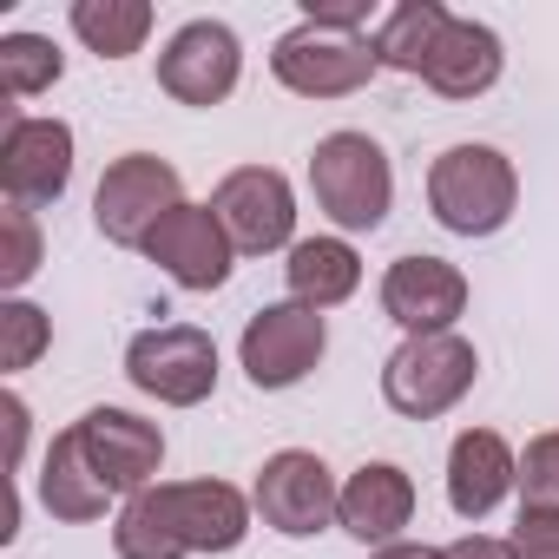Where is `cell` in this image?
Here are the masks:
<instances>
[{"label": "cell", "mask_w": 559, "mask_h": 559, "mask_svg": "<svg viewBox=\"0 0 559 559\" xmlns=\"http://www.w3.org/2000/svg\"><path fill=\"white\" fill-rule=\"evenodd\" d=\"M362 27H369V8H310L284 40H276L270 73L304 99H349L382 73L376 40Z\"/></svg>", "instance_id": "1"}, {"label": "cell", "mask_w": 559, "mask_h": 559, "mask_svg": "<svg viewBox=\"0 0 559 559\" xmlns=\"http://www.w3.org/2000/svg\"><path fill=\"white\" fill-rule=\"evenodd\" d=\"M428 204L454 237H493L520 204L513 158L493 145H448L428 165Z\"/></svg>", "instance_id": "2"}, {"label": "cell", "mask_w": 559, "mask_h": 559, "mask_svg": "<svg viewBox=\"0 0 559 559\" xmlns=\"http://www.w3.org/2000/svg\"><path fill=\"white\" fill-rule=\"evenodd\" d=\"M310 191L330 211L336 230H376L395 204V171L389 152L369 132H330L310 152Z\"/></svg>", "instance_id": "3"}, {"label": "cell", "mask_w": 559, "mask_h": 559, "mask_svg": "<svg viewBox=\"0 0 559 559\" xmlns=\"http://www.w3.org/2000/svg\"><path fill=\"white\" fill-rule=\"evenodd\" d=\"M480 376V356L467 336L441 330V336H408L389 362H382V402L408 421H435L448 415Z\"/></svg>", "instance_id": "4"}, {"label": "cell", "mask_w": 559, "mask_h": 559, "mask_svg": "<svg viewBox=\"0 0 559 559\" xmlns=\"http://www.w3.org/2000/svg\"><path fill=\"white\" fill-rule=\"evenodd\" d=\"M185 204V185H178V165L171 158H152V152H126L106 165L99 191H93V224L106 243H126V250H145V237L158 230L165 211Z\"/></svg>", "instance_id": "5"}, {"label": "cell", "mask_w": 559, "mask_h": 559, "mask_svg": "<svg viewBox=\"0 0 559 559\" xmlns=\"http://www.w3.org/2000/svg\"><path fill=\"white\" fill-rule=\"evenodd\" d=\"M250 507L263 513L270 533H284V539H317V533L336 520L343 487H336V474H330L323 454H310V448H284V454H270V461L257 467Z\"/></svg>", "instance_id": "6"}, {"label": "cell", "mask_w": 559, "mask_h": 559, "mask_svg": "<svg viewBox=\"0 0 559 559\" xmlns=\"http://www.w3.org/2000/svg\"><path fill=\"white\" fill-rule=\"evenodd\" d=\"M126 376L139 395L165 402V408H198L217 389V343L191 323H158L139 330L126 349Z\"/></svg>", "instance_id": "7"}, {"label": "cell", "mask_w": 559, "mask_h": 559, "mask_svg": "<svg viewBox=\"0 0 559 559\" xmlns=\"http://www.w3.org/2000/svg\"><path fill=\"white\" fill-rule=\"evenodd\" d=\"M217 224L230 230L237 250L270 257V250H290L297 243V191L276 165H237L224 171V185L211 191Z\"/></svg>", "instance_id": "8"}, {"label": "cell", "mask_w": 559, "mask_h": 559, "mask_svg": "<svg viewBox=\"0 0 559 559\" xmlns=\"http://www.w3.org/2000/svg\"><path fill=\"white\" fill-rule=\"evenodd\" d=\"M330 349V323L304 304H270L243 323V343H237V362L257 389H297Z\"/></svg>", "instance_id": "9"}, {"label": "cell", "mask_w": 559, "mask_h": 559, "mask_svg": "<svg viewBox=\"0 0 559 559\" xmlns=\"http://www.w3.org/2000/svg\"><path fill=\"white\" fill-rule=\"evenodd\" d=\"M73 185V126L67 119H8V139H0V191L21 211L60 204Z\"/></svg>", "instance_id": "10"}, {"label": "cell", "mask_w": 559, "mask_h": 559, "mask_svg": "<svg viewBox=\"0 0 559 559\" xmlns=\"http://www.w3.org/2000/svg\"><path fill=\"white\" fill-rule=\"evenodd\" d=\"M145 257L171 276L178 290H224L230 284V263H237V243H230V230L217 224L211 204L185 198L178 211L158 217V230L145 237Z\"/></svg>", "instance_id": "11"}, {"label": "cell", "mask_w": 559, "mask_h": 559, "mask_svg": "<svg viewBox=\"0 0 559 559\" xmlns=\"http://www.w3.org/2000/svg\"><path fill=\"white\" fill-rule=\"evenodd\" d=\"M237 73H243V47L224 21H185L158 53V86L178 106H224L237 93Z\"/></svg>", "instance_id": "12"}, {"label": "cell", "mask_w": 559, "mask_h": 559, "mask_svg": "<svg viewBox=\"0 0 559 559\" xmlns=\"http://www.w3.org/2000/svg\"><path fill=\"white\" fill-rule=\"evenodd\" d=\"M80 448H86V461H93V474L112 487V493H145V487H158V467H165V435H158V421H145V415H132V408H86L80 421Z\"/></svg>", "instance_id": "13"}, {"label": "cell", "mask_w": 559, "mask_h": 559, "mask_svg": "<svg viewBox=\"0 0 559 559\" xmlns=\"http://www.w3.org/2000/svg\"><path fill=\"white\" fill-rule=\"evenodd\" d=\"M382 310L408 336H441L467 310V276L448 257H395L382 276Z\"/></svg>", "instance_id": "14"}, {"label": "cell", "mask_w": 559, "mask_h": 559, "mask_svg": "<svg viewBox=\"0 0 559 559\" xmlns=\"http://www.w3.org/2000/svg\"><path fill=\"white\" fill-rule=\"evenodd\" d=\"M520 487V461L493 428H461L448 448V507L461 520H487Z\"/></svg>", "instance_id": "15"}, {"label": "cell", "mask_w": 559, "mask_h": 559, "mask_svg": "<svg viewBox=\"0 0 559 559\" xmlns=\"http://www.w3.org/2000/svg\"><path fill=\"white\" fill-rule=\"evenodd\" d=\"M343 533H356L362 546H395L402 526L415 520V480L395 461H362L343 480V507H336Z\"/></svg>", "instance_id": "16"}, {"label": "cell", "mask_w": 559, "mask_h": 559, "mask_svg": "<svg viewBox=\"0 0 559 559\" xmlns=\"http://www.w3.org/2000/svg\"><path fill=\"white\" fill-rule=\"evenodd\" d=\"M165 500L191 552H237L250 533V500L230 480H165Z\"/></svg>", "instance_id": "17"}, {"label": "cell", "mask_w": 559, "mask_h": 559, "mask_svg": "<svg viewBox=\"0 0 559 559\" xmlns=\"http://www.w3.org/2000/svg\"><path fill=\"white\" fill-rule=\"evenodd\" d=\"M500 67H507V53H500V34L493 27H480V21H448L441 27V40H435V53H428V67H421V80L441 93V99H480L493 80H500Z\"/></svg>", "instance_id": "18"}, {"label": "cell", "mask_w": 559, "mask_h": 559, "mask_svg": "<svg viewBox=\"0 0 559 559\" xmlns=\"http://www.w3.org/2000/svg\"><path fill=\"white\" fill-rule=\"evenodd\" d=\"M284 276H290V304H304V310L323 317V310H336V304L356 297V284H362V257H356L349 237H297Z\"/></svg>", "instance_id": "19"}, {"label": "cell", "mask_w": 559, "mask_h": 559, "mask_svg": "<svg viewBox=\"0 0 559 559\" xmlns=\"http://www.w3.org/2000/svg\"><path fill=\"white\" fill-rule=\"evenodd\" d=\"M40 500H47L53 520H99V513H106L112 487L93 474V461H86V448H80V428L53 435V448H47V461H40Z\"/></svg>", "instance_id": "20"}, {"label": "cell", "mask_w": 559, "mask_h": 559, "mask_svg": "<svg viewBox=\"0 0 559 559\" xmlns=\"http://www.w3.org/2000/svg\"><path fill=\"white\" fill-rule=\"evenodd\" d=\"M454 14L441 8V0H402V8H389L382 21H376V60L389 67V73H415L421 80V67H428V53H435V40H441V27H448Z\"/></svg>", "instance_id": "21"}, {"label": "cell", "mask_w": 559, "mask_h": 559, "mask_svg": "<svg viewBox=\"0 0 559 559\" xmlns=\"http://www.w3.org/2000/svg\"><path fill=\"white\" fill-rule=\"evenodd\" d=\"M112 552H119V559H185V552H191L185 533H178V520H171L165 480L145 487V493H132V500L119 507V520H112Z\"/></svg>", "instance_id": "22"}, {"label": "cell", "mask_w": 559, "mask_h": 559, "mask_svg": "<svg viewBox=\"0 0 559 559\" xmlns=\"http://www.w3.org/2000/svg\"><path fill=\"white\" fill-rule=\"evenodd\" d=\"M73 34L99 53V60H126V53H139L145 47V34H152V8L145 0H73Z\"/></svg>", "instance_id": "23"}, {"label": "cell", "mask_w": 559, "mask_h": 559, "mask_svg": "<svg viewBox=\"0 0 559 559\" xmlns=\"http://www.w3.org/2000/svg\"><path fill=\"white\" fill-rule=\"evenodd\" d=\"M67 53L47 34H0V93L8 99H34L47 86H60Z\"/></svg>", "instance_id": "24"}, {"label": "cell", "mask_w": 559, "mask_h": 559, "mask_svg": "<svg viewBox=\"0 0 559 559\" xmlns=\"http://www.w3.org/2000/svg\"><path fill=\"white\" fill-rule=\"evenodd\" d=\"M47 343H53L47 310H34V304H0V369H8V376L34 369Z\"/></svg>", "instance_id": "25"}, {"label": "cell", "mask_w": 559, "mask_h": 559, "mask_svg": "<svg viewBox=\"0 0 559 559\" xmlns=\"http://www.w3.org/2000/svg\"><path fill=\"white\" fill-rule=\"evenodd\" d=\"M34 270H40V224H34V211L8 204L0 211V284L21 290Z\"/></svg>", "instance_id": "26"}, {"label": "cell", "mask_w": 559, "mask_h": 559, "mask_svg": "<svg viewBox=\"0 0 559 559\" xmlns=\"http://www.w3.org/2000/svg\"><path fill=\"white\" fill-rule=\"evenodd\" d=\"M513 559H559V500H526L513 533H507Z\"/></svg>", "instance_id": "27"}, {"label": "cell", "mask_w": 559, "mask_h": 559, "mask_svg": "<svg viewBox=\"0 0 559 559\" xmlns=\"http://www.w3.org/2000/svg\"><path fill=\"white\" fill-rule=\"evenodd\" d=\"M441 559H513V552H507V539H493V533H461L454 546H441Z\"/></svg>", "instance_id": "28"}, {"label": "cell", "mask_w": 559, "mask_h": 559, "mask_svg": "<svg viewBox=\"0 0 559 559\" xmlns=\"http://www.w3.org/2000/svg\"><path fill=\"white\" fill-rule=\"evenodd\" d=\"M369 559H441L435 546H415V539H395V546H376Z\"/></svg>", "instance_id": "29"}]
</instances>
